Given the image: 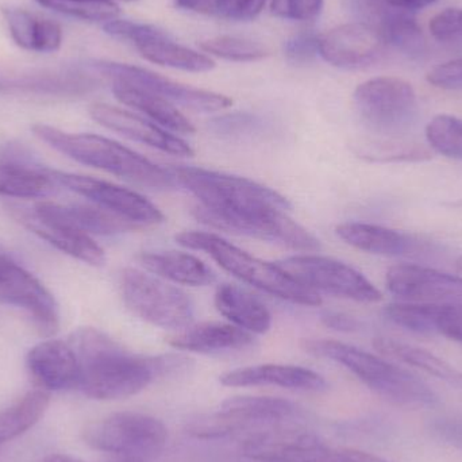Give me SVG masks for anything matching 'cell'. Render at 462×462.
Here are the masks:
<instances>
[{"label":"cell","mask_w":462,"mask_h":462,"mask_svg":"<svg viewBox=\"0 0 462 462\" xmlns=\"http://www.w3.org/2000/svg\"><path fill=\"white\" fill-rule=\"evenodd\" d=\"M51 395L48 391H30L21 401L0 410V447L18 439L40 422L48 410Z\"/></svg>","instance_id":"1f68e13d"},{"label":"cell","mask_w":462,"mask_h":462,"mask_svg":"<svg viewBox=\"0 0 462 462\" xmlns=\"http://www.w3.org/2000/svg\"><path fill=\"white\" fill-rule=\"evenodd\" d=\"M178 7L198 14L217 16L221 0H175Z\"/></svg>","instance_id":"7dc6e473"},{"label":"cell","mask_w":462,"mask_h":462,"mask_svg":"<svg viewBox=\"0 0 462 462\" xmlns=\"http://www.w3.org/2000/svg\"><path fill=\"white\" fill-rule=\"evenodd\" d=\"M102 76L81 67L2 69L0 94L24 97H81L102 86Z\"/></svg>","instance_id":"8fae6325"},{"label":"cell","mask_w":462,"mask_h":462,"mask_svg":"<svg viewBox=\"0 0 462 462\" xmlns=\"http://www.w3.org/2000/svg\"><path fill=\"white\" fill-rule=\"evenodd\" d=\"M221 383L226 387H257V385H276L287 390L323 391L328 383L317 372L296 365L282 364H263L234 369L222 374Z\"/></svg>","instance_id":"7402d4cb"},{"label":"cell","mask_w":462,"mask_h":462,"mask_svg":"<svg viewBox=\"0 0 462 462\" xmlns=\"http://www.w3.org/2000/svg\"><path fill=\"white\" fill-rule=\"evenodd\" d=\"M34 208L40 213L57 219L73 229L83 231L88 236H116L138 227L137 225L95 205L62 206L51 202H40Z\"/></svg>","instance_id":"d4e9b609"},{"label":"cell","mask_w":462,"mask_h":462,"mask_svg":"<svg viewBox=\"0 0 462 462\" xmlns=\"http://www.w3.org/2000/svg\"><path fill=\"white\" fill-rule=\"evenodd\" d=\"M261 121L257 116L250 114H231V116H219L210 124L211 130L217 134L226 137L252 134L257 132Z\"/></svg>","instance_id":"b9f144b4"},{"label":"cell","mask_w":462,"mask_h":462,"mask_svg":"<svg viewBox=\"0 0 462 462\" xmlns=\"http://www.w3.org/2000/svg\"><path fill=\"white\" fill-rule=\"evenodd\" d=\"M301 410L292 402L269 396H234L219 406L211 417L216 439L239 433L246 429L282 425L300 417Z\"/></svg>","instance_id":"5bb4252c"},{"label":"cell","mask_w":462,"mask_h":462,"mask_svg":"<svg viewBox=\"0 0 462 462\" xmlns=\"http://www.w3.org/2000/svg\"><path fill=\"white\" fill-rule=\"evenodd\" d=\"M322 322L326 328H333L337 331H344V333H350V331L358 330L360 323L357 319L350 317V315L344 314V312L328 311L322 315Z\"/></svg>","instance_id":"bcb514c9"},{"label":"cell","mask_w":462,"mask_h":462,"mask_svg":"<svg viewBox=\"0 0 462 462\" xmlns=\"http://www.w3.org/2000/svg\"><path fill=\"white\" fill-rule=\"evenodd\" d=\"M379 32L387 45H393L411 59L422 57L428 51L425 34L415 21V16L410 14L391 19Z\"/></svg>","instance_id":"836d02e7"},{"label":"cell","mask_w":462,"mask_h":462,"mask_svg":"<svg viewBox=\"0 0 462 462\" xmlns=\"http://www.w3.org/2000/svg\"><path fill=\"white\" fill-rule=\"evenodd\" d=\"M301 346L315 357L341 364L391 403L409 409H423L439 403V396L420 377L379 356L331 339H304Z\"/></svg>","instance_id":"277c9868"},{"label":"cell","mask_w":462,"mask_h":462,"mask_svg":"<svg viewBox=\"0 0 462 462\" xmlns=\"http://www.w3.org/2000/svg\"><path fill=\"white\" fill-rule=\"evenodd\" d=\"M385 319L418 334H439L462 344V304L401 301L385 307Z\"/></svg>","instance_id":"d6986e66"},{"label":"cell","mask_w":462,"mask_h":462,"mask_svg":"<svg viewBox=\"0 0 462 462\" xmlns=\"http://www.w3.org/2000/svg\"><path fill=\"white\" fill-rule=\"evenodd\" d=\"M337 234L342 241L350 246L371 254L396 255L404 254L411 250L414 242L410 236L398 230L388 229L377 225L346 222L337 227Z\"/></svg>","instance_id":"f546056e"},{"label":"cell","mask_w":462,"mask_h":462,"mask_svg":"<svg viewBox=\"0 0 462 462\" xmlns=\"http://www.w3.org/2000/svg\"><path fill=\"white\" fill-rule=\"evenodd\" d=\"M434 40L441 43H462V8H447L429 23Z\"/></svg>","instance_id":"f35d334b"},{"label":"cell","mask_w":462,"mask_h":462,"mask_svg":"<svg viewBox=\"0 0 462 462\" xmlns=\"http://www.w3.org/2000/svg\"><path fill=\"white\" fill-rule=\"evenodd\" d=\"M43 462H84L67 455H51Z\"/></svg>","instance_id":"c3c4849f"},{"label":"cell","mask_w":462,"mask_h":462,"mask_svg":"<svg viewBox=\"0 0 462 462\" xmlns=\"http://www.w3.org/2000/svg\"><path fill=\"white\" fill-rule=\"evenodd\" d=\"M0 162V195L16 199H42L59 184L49 168L38 167L19 148L5 151Z\"/></svg>","instance_id":"44dd1931"},{"label":"cell","mask_w":462,"mask_h":462,"mask_svg":"<svg viewBox=\"0 0 462 462\" xmlns=\"http://www.w3.org/2000/svg\"><path fill=\"white\" fill-rule=\"evenodd\" d=\"M91 65L102 78L110 81H124L138 88L153 92L164 99L170 100L173 105H180L195 111H221L230 107L233 100L225 95L206 89L195 88L164 78L159 73L134 65L121 64L113 61H94Z\"/></svg>","instance_id":"7c38bea8"},{"label":"cell","mask_w":462,"mask_h":462,"mask_svg":"<svg viewBox=\"0 0 462 462\" xmlns=\"http://www.w3.org/2000/svg\"><path fill=\"white\" fill-rule=\"evenodd\" d=\"M5 24L11 40L23 51L34 53L59 51L64 41L61 26L53 19L43 18L24 8H5Z\"/></svg>","instance_id":"603a6c76"},{"label":"cell","mask_w":462,"mask_h":462,"mask_svg":"<svg viewBox=\"0 0 462 462\" xmlns=\"http://www.w3.org/2000/svg\"><path fill=\"white\" fill-rule=\"evenodd\" d=\"M430 431L436 439L462 450V417H442L431 420Z\"/></svg>","instance_id":"f6af8a7d"},{"label":"cell","mask_w":462,"mask_h":462,"mask_svg":"<svg viewBox=\"0 0 462 462\" xmlns=\"http://www.w3.org/2000/svg\"><path fill=\"white\" fill-rule=\"evenodd\" d=\"M83 439L88 447L116 456L124 462H149L167 445L164 423L141 412H116L87 425Z\"/></svg>","instance_id":"8992f818"},{"label":"cell","mask_w":462,"mask_h":462,"mask_svg":"<svg viewBox=\"0 0 462 462\" xmlns=\"http://www.w3.org/2000/svg\"><path fill=\"white\" fill-rule=\"evenodd\" d=\"M456 265H457L458 271H460L462 273V255L458 257L457 263H456Z\"/></svg>","instance_id":"681fc988"},{"label":"cell","mask_w":462,"mask_h":462,"mask_svg":"<svg viewBox=\"0 0 462 462\" xmlns=\"http://www.w3.org/2000/svg\"><path fill=\"white\" fill-rule=\"evenodd\" d=\"M361 119L383 134H398L414 122L418 111L415 89L409 81L393 76L371 79L355 91Z\"/></svg>","instance_id":"ba28073f"},{"label":"cell","mask_w":462,"mask_h":462,"mask_svg":"<svg viewBox=\"0 0 462 462\" xmlns=\"http://www.w3.org/2000/svg\"><path fill=\"white\" fill-rule=\"evenodd\" d=\"M426 140L437 153L462 160V119L449 114L434 116L426 126Z\"/></svg>","instance_id":"d590c367"},{"label":"cell","mask_w":462,"mask_h":462,"mask_svg":"<svg viewBox=\"0 0 462 462\" xmlns=\"http://www.w3.org/2000/svg\"><path fill=\"white\" fill-rule=\"evenodd\" d=\"M200 46L208 53L229 61H258L268 56V51L261 43L231 35L210 38L203 41Z\"/></svg>","instance_id":"8d00e7d4"},{"label":"cell","mask_w":462,"mask_h":462,"mask_svg":"<svg viewBox=\"0 0 462 462\" xmlns=\"http://www.w3.org/2000/svg\"><path fill=\"white\" fill-rule=\"evenodd\" d=\"M426 80L437 88L458 91L462 89V59L450 60L429 70Z\"/></svg>","instance_id":"7bdbcfd3"},{"label":"cell","mask_w":462,"mask_h":462,"mask_svg":"<svg viewBox=\"0 0 462 462\" xmlns=\"http://www.w3.org/2000/svg\"><path fill=\"white\" fill-rule=\"evenodd\" d=\"M265 3L266 0H221L217 16L227 21H252Z\"/></svg>","instance_id":"ee69618b"},{"label":"cell","mask_w":462,"mask_h":462,"mask_svg":"<svg viewBox=\"0 0 462 462\" xmlns=\"http://www.w3.org/2000/svg\"><path fill=\"white\" fill-rule=\"evenodd\" d=\"M68 342L79 361V388L97 401L130 398L156 377L187 366L186 358L175 356L134 355L97 328H79Z\"/></svg>","instance_id":"6da1fadb"},{"label":"cell","mask_w":462,"mask_h":462,"mask_svg":"<svg viewBox=\"0 0 462 462\" xmlns=\"http://www.w3.org/2000/svg\"><path fill=\"white\" fill-rule=\"evenodd\" d=\"M385 285L411 303L462 304V277L428 266L402 263L388 269Z\"/></svg>","instance_id":"9a60e30c"},{"label":"cell","mask_w":462,"mask_h":462,"mask_svg":"<svg viewBox=\"0 0 462 462\" xmlns=\"http://www.w3.org/2000/svg\"><path fill=\"white\" fill-rule=\"evenodd\" d=\"M361 156L372 162H423L430 159V152L412 143H382L368 145L360 152Z\"/></svg>","instance_id":"74e56055"},{"label":"cell","mask_w":462,"mask_h":462,"mask_svg":"<svg viewBox=\"0 0 462 462\" xmlns=\"http://www.w3.org/2000/svg\"><path fill=\"white\" fill-rule=\"evenodd\" d=\"M14 218L26 229L48 242L60 252L83 261L88 265L100 266L105 263V250L92 239L91 236L73 229L57 219L40 213L37 208H10Z\"/></svg>","instance_id":"e0dca14e"},{"label":"cell","mask_w":462,"mask_h":462,"mask_svg":"<svg viewBox=\"0 0 462 462\" xmlns=\"http://www.w3.org/2000/svg\"><path fill=\"white\" fill-rule=\"evenodd\" d=\"M171 172L176 183L199 199L194 214L203 224L291 210L287 198L249 179L194 167H173Z\"/></svg>","instance_id":"7a4b0ae2"},{"label":"cell","mask_w":462,"mask_h":462,"mask_svg":"<svg viewBox=\"0 0 462 462\" xmlns=\"http://www.w3.org/2000/svg\"><path fill=\"white\" fill-rule=\"evenodd\" d=\"M323 0H272L271 10L279 18L311 21L319 15Z\"/></svg>","instance_id":"ab89813d"},{"label":"cell","mask_w":462,"mask_h":462,"mask_svg":"<svg viewBox=\"0 0 462 462\" xmlns=\"http://www.w3.org/2000/svg\"><path fill=\"white\" fill-rule=\"evenodd\" d=\"M26 365L32 379L45 391L79 388L80 369L69 342L48 339L27 353Z\"/></svg>","instance_id":"ffe728a7"},{"label":"cell","mask_w":462,"mask_h":462,"mask_svg":"<svg viewBox=\"0 0 462 462\" xmlns=\"http://www.w3.org/2000/svg\"><path fill=\"white\" fill-rule=\"evenodd\" d=\"M111 88L119 102L140 111L162 129L180 134H192L195 132L194 125L170 100L124 81H111Z\"/></svg>","instance_id":"484cf974"},{"label":"cell","mask_w":462,"mask_h":462,"mask_svg":"<svg viewBox=\"0 0 462 462\" xmlns=\"http://www.w3.org/2000/svg\"><path fill=\"white\" fill-rule=\"evenodd\" d=\"M32 133L64 156L80 164L118 176L130 183L156 189H168L176 186L175 176L171 170H164L110 138L62 132L42 124L34 125Z\"/></svg>","instance_id":"3957f363"},{"label":"cell","mask_w":462,"mask_h":462,"mask_svg":"<svg viewBox=\"0 0 462 462\" xmlns=\"http://www.w3.org/2000/svg\"><path fill=\"white\" fill-rule=\"evenodd\" d=\"M41 7L69 18L86 22H107L118 19L119 5L114 0H34Z\"/></svg>","instance_id":"e575fe53"},{"label":"cell","mask_w":462,"mask_h":462,"mask_svg":"<svg viewBox=\"0 0 462 462\" xmlns=\"http://www.w3.org/2000/svg\"><path fill=\"white\" fill-rule=\"evenodd\" d=\"M387 43L369 24H341L320 37L319 54L341 69H364L382 60Z\"/></svg>","instance_id":"2e32d148"},{"label":"cell","mask_w":462,"mask_h":462,"mask_svg":"<svg viewBox=\"0 0 462 462\" xmlns=\"http://www.w3.org/2000/svg\"><path fill=\"white\" fill-rule=\"evenodd\" d=\"M436 2L439 0H353V5L361 22L379 32L390 19L406 14L414 15Z\"/></svg>","instance_id":"d6a6232c"},{"label":"cell","mask_w":462,"mask_h":462,"mask_svg":"<svg viewBox=\"0 0 462 462\" xmlns=\"http://www.w3.org/2000/svg\"><path fill=\"white\" fill-rule=\"evenodd\" d=\"M89 114L94 121L106 129L118 133L129 140L137 141L143 145L159 149L165 153L175 154V156L191 157L194 154V151L186 141L171 134L159 125L137 114L129 113L114 106L103 105V103L91 106Z\"/></svg>","instance_id":"ac0fdd59"},{"label":"cell","mask_w":462,"mask_h":462,"mask_svg":"<svg viewBox=\"0 0 462 462\" xmlns=\"http://www.w3.org/2000/svg\"><path fill=\"white\" fill-rule=\"evenodd\" d=\"M374 346L380 355L395 358V360L402 361L414 368L422 369V371L462 390V371L429 350L393 338H376Z\"/></svg>","instance_id":"4dcf8cb0"},{"label":"cell","mask_w":462,"mask_h":462,"mask_svg":"<svg viewBox=\"0 0 462 462\" xmlns=\"http://www.w3.org/2000/svg\"><path fill=\"white\" fill-rule=\"evenodd\" d=\"M253 342L254 339L247 331L236 326L218 322L191 326L168 338V344L175 349L203 353V355L246 349L252 346Z\"/></svg>","instance_id":"cb8c5ba5"},{"label":"cell","mask_w":462,"mask_h":462,"mask_svg":"<svg viewBox=\"0 0 462 462\" xmlns=\"http://www.w3.org/2000/svg\"><path fill=\"white\" fill-rule=\"evenodd\" d=\"M216 307L236 328L250 334H265L272 326V315L265 304L244 288L233 284L219 285Z\"/></svg>","instance_id":"f1b7e54d"},{"label":"cell","mask_w":462,"mask_h":462,"mask_svg":"<svg viewBox=\"0 0 462 462\" xmlns=\"http://www.w3.org/2000/svg\"><path fill=\"white\" fill-rule=\"evenodd\" d=\"M176 241L189 249L208 253L236 279L269 295L301 306L314 307L322 303L319 293L299 284L279 265L260 260L216 234L184 231L176 236Z\"/></svg>","instance_id":"5b68a950"},{"label":"cell","mask_w":462,"mask_h":462,"mask_svg":"<svg viewBox=\"0 0 462 462\" xmlns=\"http://www.w3.org/2000/svg\"><path fill=\"white\" fill-rule=\"evenodd\" d=\"M277 265L299 284L314 292H325L361 303L382 300L380 291L361 272L342 261L323 255H292Z\"/></svg>","instance_id":"9c48e42d"},{"label":"cell","mask_w":462,"mask_h":462,"mask_svg":"<svg viewBox=\"0 0 462 462\" xmlns=\"http://www.w3.org/2000/svg\"><path fill=\"white\" fill-rule=\"evenodd\" d=\"M49 172L60 187H65L69 191L88 199L92 205L110 211L137 226L164 222V214L145 197L132 189L88 176L53 170H49Z\"/></svg>","instance_id":"4fadbf2b"},{"label":"cell","mask_w":462,"mask_h":462,"mask_svg":"<svg viewBox=\"0 0 462 462\" xmlns=\"http://www.w3.org/2000/svg\"><path fill=\"white\" fill-rule=\"evenodd\" d=\"M133 45L143 54V59L162 67L195 73L208 72L216 67L210 57L173 42L159 27H154L149 34Z\"/></svg>","instance_id":"83f0119b"},{"label":"cell","mask_w":462,"mask_h":462,"mask_svg":"<svg viewBox=\"0 0 462 462\" xmlns=\"http://www.w3.org/2000/svg\"><path fill=\"white\" fill-rule=\"evenodd\" d=\"M141 265L162 279L189 287H203L216 282V273L202 260L184 252L141 253Z\"/></svg>","instance_id":"4316f807"},{"label":"cell","mask_w":462,"mask_h":462,"mask_svg":"<svg viewBox=\"0 0 462 462\" xmlns=\"http://www.w3.org/2000/svg\"><path fill=\"white\" fill-rule=\"evenodd\" d=\"M319 41L320 37L314 32L293 35L285 42V57L295 65L310 64L319 54Z\"/></svg>","instance_id":"60d3db41"},{"label":"cell","mask_w":462,"mask_h":462,"mask_svg":"<svg viewBox=\"0 0 462 462\" xmlns=\"http://www.w3.org/2000/svg\"><path fill=\"white\" fill-rule=\"evenodd\" d=\"M0 303L23 310L38 333L51 337L59 331V306L45 285L0 247Z\"/></svg>","instance_id":"30bf717a"},{"label":"cell","mask_w":462,"mask_h":462,"mask_svg":"<svg viewBox=\"0 0 462 462\" xmlns=\"http://www.w3.org/2000/svg\"><path fill=\"white\" fill-rule=\"evenodd\" d=\"M121 290L127 309L152 325L178 330L194 319V303L186 292L138 269H125Z\"/></svg>","instance_id":"52a82bcc"}]
</instances>
